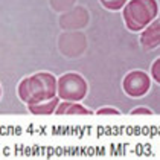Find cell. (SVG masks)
I'll list each match as a JSON object with an SVG mask.
<instances>
[{
  "label": "cell",
  "instance_id": "1",
  "mask_svg": "<svg viewBox=\"0 0 160 160\" xmlns=\"http://www.w3.org/2000/svg\"><path fill=\"white\" fill-rule=\"evenodd\" d=\"M18 98L26 105L57 96V78L48 72H38L23 78L18 84Z\"/></svg>",
  "mask_w": 160,
  "mask_h": 160
},
{
  "label": "cell",
  "instance_id": "2",
  "mask_svg": "<svg viewBox=\"0 0 160 160\" xmlns=\"http://www.w3.org/2000/svg\"><path fill=\"white\" fill-rule=\"evenodd\" d=\"M157 14L159 5L156 0H128L122 8L125 26L133 32H139L147 28L157 18Z\"/></svg>",
  "mask_w": 160,
  "mask_h": 160
},
{
  "label": "cell",
  "instance_id": "3",
  "mask_svg": "<svg viewBox=\"0 0 160 160\" xmlns=\"http://www.w3.org/2000/svg\"><path fill=\"white\" fill-rule=\"evenodd\" d=\"M88 86L87 81L79 73H69L61 75L57 79V96L61 101H72L79 102L86 98Z\"/></svg>",
  "mask_w": 160,
  "mask_h": 160
},
{
  "label": "cell",
  "instance_id": "4",
  "mask_svg": "<svg viewBox=\"0 0 160 160\" xmlns=\"http://www.w3.org/2000/svg\"><path fill=\"white\" fill-rule=\"evenodd\" d=\"M122 88L130 98H142L151 88V78L143 70L128 72L122 79Z\"/></svg>",
  "mask_w": 160,
  "mask_h": 160
},
{
  "label": "cell",
  "instance_id": "5",
  "mask_svg": "<svg viewBox=\"0 0 160 160\" xmlns=\"http://www.w3.org/2000/svg\"><path fill=\"white\" fill-rule=\"evenodd\" d=\"M139 43L142 49L152 50L160 44V20L156 18L152 20L147 28L142 29V34L139 37Z\"/></svg>",
  "mask_w": 160,
  "mask_h": 160
},
{
  "label": "cell",
  "instance_id": "6",
  "mask_svg": "<svg viewBox=\"0 0 160 160\" xmlns=\"http://www.w3.org/2000/svg\"><path fill=\"white\" fill-rule=\"evenodd\" d=\"M58 104H60V98L53 96V98L44 99V101H40L35 104H29L28 110L32 114H52V113H55V108Z\"/></svg>",
  "mask_w": 160,
  "mask_h": 160
},
{
  "label": "cell",
  "instance_id": "7",
  "mask_svg": "<svg viewBox=\"0 0 160 160\" xmlns=\"http://www.w3.org/2000/svg\"><path fill=\"white\" fill-rule=\"evenodd\" d=\"M55 114H93V111L86 108L79 102H72V101H62L57 105Z\"/></svg>",
  "mask_w": 160,
  "mask_h": 160
},
{
  "label": "cell",
  "instance_id": "8",
  "mask_svg": "<svg viewBox=\"0 0 160 160\" xmlns=\"http://www.w3.org/2000/svg\"><path fill=\"white\" fill-rule=\"evenodd\" d=\"M128 0H101V5L105 8V9H110V11H119L125 6Z\"/></svg>",
  "mask_w": 160,
  "mask_h": 160
},
{
  "label": "cell",
  "instance_id": "9",
  "mask_svg": "<svg viewBox=\"0 0 160 160\" xmlns=\"http://www.w3.org/2000/svg\"><path fill=\"white\" fill-rule=\"evenodd\" d=\"M151 78H152L156 82H160V60L159 58L152 62V67H151Z\"/></svg>",
  "mask_w": 160,
  "mask_h": 160
},
{
  "label": "cell",
  "instance_id": "10",
  "mask_svg": "<svg viewBox=\"0 0 160 160\" xmlns=\"http://www.w3.org/2000/svg\"><path fill=\"white\" fill-rule=\"evenodd\" d=\"M96 114H119V110H116L113 107H104V108H99Z\"/></svg>",
  "mask_w": 160,
  "mask_h": 160
},
{
  "label": "cell",
  "instance_id": "11",
  "mask_svg": "<svg viewBox=\"0 0 160 160\" xmlns=\"http://www.w3.org/2000/svg\"><path fill=\"white\" fill-rule=\"evenodd\" d=\"M131 114H148V116H151L152 114V111L147 108V107H137L134 110L131 111Z\"/></svg>",
  "mask_w": 160,
  "mask_h": 160
},
{
  "label": "cell",
  "instance_id": "12",
  "mask_svg": "<svg viewBox=\"0 0 160 160\" xmlns=\"http://www.w3.org/2000/svg\"><path fill=\"white\" fill-rule=\"evenodd\" d=\"M0 98H2V87H0Z\"/></svg>",
  "mask_w": 160,
  "mask_h": 160
}]
</instances>
